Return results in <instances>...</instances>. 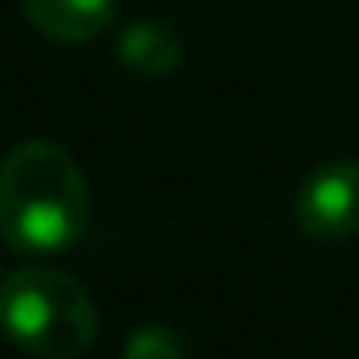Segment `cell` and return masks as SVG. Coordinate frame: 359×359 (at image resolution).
Returning <instances> with one entry per match:
<instances>
[{
	"label": "cell",
	"instance_id": "cell-1",
	"mask_svg": "<svg viewBox=\"0 0 359 359\" xmlns=\"http://www.w3.org/2000/svg\"><path fill=\"white\" fill-rule=\"evenodd\" d=\"M89 182L66 147L27 140L0 163V240L16 255L47 259L89 228Z\"/></svg>",
	"mask_w": 359,
	"mask_h": 359
},
{
	"label": "cell",
	"instance_id": "cell-3",
	"mask_svg": "<svg viewBox=\"0 0 359 359\" xmlns=\"http://www.w3.org/2000/svg\"><path fill=\"white\" fill-rule=\"evenodd\" d=\"M294 217L309 240H348L359 232V163L336 158L302 182Z\"/></svg>",
	"mask_w": 359,
	"mask_h": 359
},
{
	"label": "cell",
	"instance_id": "cell-5",
	"mask_svg": "<svg viewBox=\"0 0 359 359\" xmlns=\"http://www.w3.org/2000/svg\"><path fill=\"white\" fill-rule=\"evenodd\" d=\"M116 58L135 78H166L182 62V39L174 27L158 24V20H135L120 32Z\"/></svg>",
	"mask_w": 359,
	"mask_h": 359
},
{
	"label": "cell",
	"instance_id": "cell-6",
	"mask_svg": "<svg viewBox=\"0 0 359 359\" xmlns=\"http://www.w3.org/2000/svg\"><path fill=\"white\" fill-rule=\"evenodd\" d=\"M124 359H186V340L166 325H143L128 336Z\"/></svg>",
	"mask_w": 359,
	"mask_h": 359
},
{
	"label": "cell",
	"instance_id": "cell-4",
	"mask_svg": "<svg viewBox=\"0 0 359 359\" xmlns=\"http://www.w3.org/2000/svg\"><path fill=\"white\" fill-rule=\"evenodd\" d=\"M27 24L55 43H89L112 24L116 0H20Z\"/></svg>",
	"mask_w": 359,
	"mask_h": 359
},
{
	"label": "cell",
	"instance_id": "cell-2",
	"mask_svg": "<svg viewBox=\"0 0 359 359\" xmlns=\"http://www.w3.org/2000/svg\"><path fill=\"white\" fill-rule=\"evenodd\" d=\"M0 332L39 359H78L97 340V305L74 274L24 266L0 282Z\"/></svg>",
	"mask_w": 359,
	"mask_h": 359
}]
</instances>
